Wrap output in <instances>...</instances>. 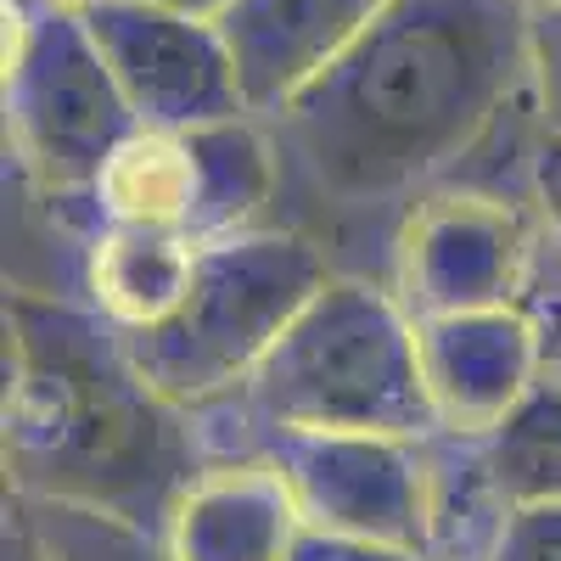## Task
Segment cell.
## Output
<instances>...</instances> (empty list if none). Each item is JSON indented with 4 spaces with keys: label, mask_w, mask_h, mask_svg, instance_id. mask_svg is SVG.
Returning a JSON list of instances; mask_svg holds the SVG:
<instances>
[{
    "label": "cell",
    "mask_w": 561,
    "mask_h": 561,
    "mask_svg": "<svg viewBox=\"0 0 561 561\" xmlns=\"http://www.w3.org/2000/svg\"><path fill=\"white\" fill-rule=\"evenodd\" d=\"M528 79L534 0H388L270 124L325 197L388 203L472 152Z\"/></svg>",
    "instance_id": "1"
},
{
    "label": "cell",
    "mask_w": 561,
    "mask_h": 561,
    "mask_svg": "<svg viewBox=\"0 0 561 561\" xmlns=\"http://www.w3.org/2000/svg\"><path fill=\"white\" fill-rule=\"evenodd\" d=\"M7 466L34 500L158 534L203 472L185 410L140 377L124 337L45 293L7 298Z\"/></svg>",
    "instance_id": "2"
},
{
    "label": "cell",
    "mask_w": 561,
    "mask_h": 561,
    "mask_svg": "<svg viewBox=\"0 0 561 561\" xmlns=\"http://www.w3.org/2000/svg\"><path fill=\"white\" fill-rule=\"evenodd\" d=\"M270 438L287 433H382L421 438L433 404L421 388L415 320L399 293L332 275L264 354L242 388Z\"/></svg>",
    "instance_id": "3"
},
{
    "label": "cell",
    "mask_w": 561,
    "mask_h": 561,
    "mask_svg": "<svg viewBox=\"0 0 561 561\" xmlns=\"http://www.w3.org/2000/svg\"><path fill=\"white\" fill-rule=\"evenodd\" d=\"M325 280L332 275L320 253L293 230H242L203 242L185 304L152 332L124 337V348L169 404H214L253 382L264 354Z\"/></svg>",
    "instance_id": "4"
},
{
    "label": "cell",
    "mask_w": 561,
    "mask_h": 561,
    "mask_svg": "<svg viewBox=\"0 0 561 561\" xmlns=\"http://www.w3.org/2000/svg\"><path fill=\"white\" fill-rule=\"evenodd\" d=\"M135 129L84 18L45 0H7V135L45 192L90 203Z\"/></svg>",
    "instance_id": "5"
},
{
    "label": "cell",
    "mask_w": 561,
    "mask_h": 561,
    "mask_svg": "<svg viewBox=\"0 0 561 561\" xmlns=\"http://www.w3.org/2000/svg\"><path fill=\"white\" fill-rule=\"evenodd\" d=\"M309 534L427 556L433 489L415 438L382 433H287L270 438Z\"/></svg>",
    "instance_id": "6"
},
{
    "label": "cell",
    "mask_w": 561,
    "mask_h": 561,
    "mask_svg": "<svg viewBox=\"0 0 561 561\" xmlns=\"http://www.w3.org/2000/svg\"><path fill=\"white\" fill-rule=\"evenodd\" d=\"M140 129H208L253 118L219 23L152 0H96L79 12Z\"/></svg>",
    "instance_id": "7"
},
{
    "label": "cell",
    "mask_w": 561,
    "mask_h": 561,
    "mask_svg": "<svg viewBox=\"0 0 561 561\" xmlns=\"http://www.w3.org/2000/svg\"><path fill=\"white\" fill-rule=\"evenodd\" d=\"M534 264V230L494 192H433L399 230V304L410 320L505 309Z\"/></svg>",
    "instance_id": "8"
},
{
    "label": "cell",
    "mask_w": 561,
    "mask_h": 561,
    "mask_svg": "<svg viewBox=\"0 0 561 561\" xmlns=\"http://www.w3.org/2000/svg\"><path fill=\"white\" fill-rule=\"evenodd\" d=\"M421 388L433 427L478 444L545 382V325L523 309H466L415 320Z\"/></svg>",
    "instance_id": "9"
},
{
    "label": "cell",
    "mask_w": 561,
    "mask_h": 561,
    "mask_svg": "<svg viewBox=\"0 0 561 561\" xmlns=\"http://www.w3.org/2000/svg\"><path fill=\"white\" fill-rule=\"evenodd\" d=\"M304 511L287 472L264 460H219L185 483L163 523V561H293Z\"/></svg>",
    "instance_id": "10"
},
{
    "label": "cell",
    "mask_w": 561,
    "mask_h": 561,
    "mask_svg": "<svg viewBox=\"0 0 561 561\" xmlns=\"http://www.w3.org/2000/svg\"><path fill=\"white\" fill-rule=\"evenodd\" d=\"M382 7L388 0H237L219 18V34L253 118L280 113L304 84H314Z\"/></svg>",
    "instance_id": "11"
},
{
    "label": "cell",
    "mask_w": 561,
    "mask_h": 561,
    "mask_svg": "<svg viewBox=\"0 0 561 561\" xmlns=\"http://www.w3.org/2000/svg\"><path fill=\"white\" fill-rule=\"evenodd\" d=\"M102 230L208 242V180L197 129H135L90 192Z\"/></svg>",
    "instance_id": "12"
},
{
    "label": "cell",
    "mask_w": 561,
    "mask_h": 561,
    "mask_svg": "<svg viewBox=\"0 0 561 561\" xmlns=\"http://www.w3.org/2000/svg\"><path fill=\"white\" fill-rule=\"evenodd\" d=\"M197 242L180 237H147V230H96L84 259V293L118 337L163 325L192 287Z\"/></svg>",
    "instance_id": "13"
},
{
    "label": "cell",
    "mask_w": 561,
    "mask_h": 561,
    "mask_svg": "<svg viewBox=\"0 0 561 561\" xmlns=\"http://www.w3.org/2000/svg\"><path fill=\"white\" fill-rule=\"evenodd\" d=\"M472 449H478V478L500 511L561 505V388L545 377Z\"/></svg>",
    "instance_id": "14"
},
{
    "label": "cell",
    "mask_w": 561,
    "mask_h": 561,
    "mask_svg": "<svg viewBox=\"0 0 561 561\" xmlns=\"http://www.w3.org/2000/svg\"><path fill=\"white\" fill-rule=\"evenodd\" d=\"M489 561H561V505L505 511Z\"/></svg>",
    "instance_id": "15"
},
{
    "label": "cell",
    "mask_w": 561,
    "mask_h": 561,
    "mask_svg": "<svg viewBox=\"0 0 561 561\" xmlns=\"http://www.w3.org/2000/svg\"><path fill=\"white\" fill-rule=\"evenodd\" d=\"M534 90L545 135H561V0L534 7Z\"/></svg>",
    "instance_id": "16"
},
{
    "label": "cell",
    "mask_w": 561,
    "mask_h": 561,
    "mask_svg": "<svg viewBox=\"0 0 561 561\" xmlns=\"http://www.w3.org/2000/svg\"><path fill=\"white\" fill-rule=\"evenodd\" d=\"M534 197H539V214L550 225V242L561 253V135H545V147L534 158Z\"/></svg>",
    "instance_id": "17"
},
{
    "label": "cell",
    "mask_w": 561,
    "mask_h": 561,
    "mask_svg": "<svg viewBox=\"0 0 561 561\" xmlns=\"http://www.w3.org/2000/svg\"><path fill=\"white\" fill-rule=\"evenodd\" d=\"M293 561H427V556L382 550V545H354V539H332V534H304Z\"/></svg>",
    "instance_id": "18"
},
{
    "label": "cell",
    "mask_w": 561,
    "mask_h": 561,
    "mask_svg": "<svg viewBox=\"0 0 561 561\" xmlns=\"http://www.w3.org/2000/svg\"><path fill=\"white\" fill-rule=\"evenodd\" d=\"M0 561H51L39 534H28L23 523H7V545H0Z\"/></svg>",
    "instance_id": "19"
},
{
    "label": "cell",
    "mask_w": 561,
    "mask_h": 561,
    "mask_svg": "<svg viewBox=\"0 0 561 561\" xmlns=\"http://www.w3.org/2000/svg\"><path fill=\"white\" fill-rule=\"evenodd\" d=\"M152 7H169V12H185V18H203V23H219L237 0H152Z\"/></svg>",
    "instance_id": "20"
},
{
    "label": "cell",
    "mask_w": 561,
    "mask_h": 561,
    "mask_svg": "<svg viewBox=\"0 0 561 561\" xmlns=\"http://www.w3.org/2000/svg\"><path fill=\"white\" fill-rule=\"evenodd\" d=\"M545 377L561 388V309L545 320Z\"/></svg>",
    "instance_id": "21"
},
{
    "label": "cell",
    "mask_w": 561,
    "mask_h": 561,
    "mask_svg": "<svg viewBox=\"0 0 561 561\" xmlns=\"http://www.w3.org/2000/svg\"><path fill=\"white\" fill-rule=\"evenodd\" d=\"M45 7H68V12H84V7H96V0H45Z\"/></svg>",
    "instance_id": "22"
},
{
    "label": "cell",
    "mask_w": 561,
    "mask_h": 561,
    "mask_svg": "<svg viewBox=\"0 0 561 561\" xmlns=\"http://www.w3.org/2000/svg\"><path fill=\"white\" fill-rule=\"evenodd\" d=\"M534 7H550V0H534Z\"/></svg>",
    "instance_id": "23"
}]
</instances>
